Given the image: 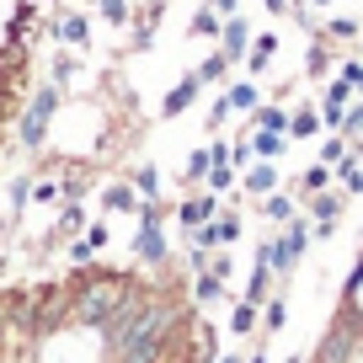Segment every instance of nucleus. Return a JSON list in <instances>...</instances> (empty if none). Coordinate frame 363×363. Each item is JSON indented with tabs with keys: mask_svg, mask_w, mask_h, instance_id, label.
Listing matches in <instances>:
<instances>
[{
	"mask_svg": "<svg viewBox=\"0 0 363 363\" xmlns=\"http://www.w3.org/2000/svg\"><path fill=\"white\" fill-rule=\"evenodd\" d=\"M155 27H160V6H145V16L134 22V48H150V43H155Z\"/></svg>",
	"mask_w": 363,
	"mask_h": 363,
	"instance_id": "33",
	"label": "nucleus"
},
{
	"mask_svg": "<svg viewBox=\"0 0 363 363\" xmlns=\"http://www.w3.org/2000/svg\"><path fill=\"white\" fill-rule=\"evenodd\" d=\"M310 6H326V0H310Z\"/></svg>",
	"mask_w": 363,
	"mask_h": 363,
	"instance_id": "56",
	"label": "nucleus"
},
{
	"mask_svg": "<svg viewBox=\"0 0 363 363\" xmlns=\"http://www.w3.org/2000/svg\"><path fill=\"white\" fill-rule=\"evenodd\" d=\"M75 235H86V208L80 203H59V219H54V230H48V240H75Z\"/></svg>",
	"mask_w": 363,
	"mask_h": 363,
	"instance_id": "13",
	"label": "nucleus"
},
{
	"mask_svg": "<svg viewBox=\"0 0 363 363\" xmlns=\"http://www.w3.org/2000/svg\"><path fill=\"white\" fill-rule=\"evenodd\" d=\"M91 257H96V246H91L86 235H75V240H69V262H75V267H91Z\"/></svg>",
	"mask_w": 363,
	"mask_h": 363,
	"instance_id": "42",
	"label": "nucleus"
},
{
	"mask_svg": "<svg viewBox=\"0 0 363 363\" xmlns=\"http://www.w3.org/2000/svg\"><path fill=\"white\" fill-rule=\"evenodd\" d=\"M246 363H267V342H262L257 352H246Z\"/></svg>",
	"mask_w": 363,
	"mask_h": 363,
	"instance_id": "52",
	"label": "nucleus"
},
{
	"mask_svg": "<svg viewBox=\"0 0 363 363\" xmlns=\"http://www.w3.org/2000/svg\"><path fill=\"white\" fill-rule=\"evenodd\" d=\"M214 214H219V198H214V193H187V198L177 203V225L187 230V235H193L198 225H208Z\"/></svg>",
	"mask_w": 363,
	"mask_h": 363,
	"instance_id": "6",
	"label": "nucleus"
},
{
	"mask_svg": "<svg viewBox=\"0 0 363 363\" xmlns=\"http://www.w3.org/2000/svg\"><path fill=\"white\" fill-rule=\"evenodd\" d=\"M219 363H246V352H219Z\"/></svg>",
	"mask_w": 363,
	"mask_h": 363,
	"instance_id": "53",
	"label": "nucleus"
},
{
	"mask_svg": "<svg viewBox=\"0 0 363 363\" xmlns=\"http://www.w3.org/2000/svg\"><path fill=\"white\" fill-rule=\"evenodd\" d=\"M358 358H363V337H352L342 326H331L315 342V352H310V363H358Z\"/></svg>",
	"mask_w": 363,
	"mask_h": 363,
	"instance_id": "4",
	"label": "nucleus"
},
{
	"mask_svg": "<svg viewBox=\"0 0 363 363\" xmlns=\"http://www.w3.org/2000/svg\"><path fill=\"white\" fill-rule=\"evenodd\" d=\"M305 208H310V225H337V219H342V208H347V193H342V187L310 193V198H305Z\"/></svg>",
	"mask_w": 363,
	"mask_h": 363,
	"instance_id": "8",
	"label": "nucleus"
},
{
	"mask_svg": "<svg viewBox=\"0 0 363 363\" xmlns=\"http://www.w3.org/2000/svg\"><path fill=\"white\" fill-rule=\"evenodd\" d=\"M38 33V6L33 0H22L11 11V22H6V43H16V48H27V38Z\"/></svg>",
	"mask_w": 363,
	"mask_h": 363,
	"instance_id": "12",
	"label": "nucleus"
},
{
	"mask_svg": "<svg viewBox=\"0 0 363 363\" xmlns=\"http://www.w3.org/2000/svg\"><path fill=\"white\" fill-rule=\"evenodd\" d=\"M257 203H262V219H267L272 230H284L289 219H294V198L289 193H267V198H257Z\"/></svg>",
	"mask_w": 363,
	"mask_h": 363,
	"instance_id": "17",
	"label": "nucleus"
},
{
	"mask_svg": "<svg viewBox=\"0 0 363 363\" xmlns=\"http://www.w3.org/2000/svg\"><path fill=\"white\" fill-rule=\"evenodd\" d=\"M208 272H219L225 284H230V278H235V257H230V246H219L214 257H208Z\"/></svg>",
	"mask_w": 363,
	"mask_h": 363,
	"instance_id": "41",
	"label": "nucleus"
},
{
	"mask_svg": "<svg viewBox=\"0 0 363 363\" xmlns=\"http://www.w3.org/2000/svg\"><path fill=\"white\" fill-rule=\"evenodd\" d=\"M240 230H246V225H240V214H235V208H219V214L208 219V225H198V230H193V246H203V251L235 246V240H240Z\"/></svg>",
	"mask_w": 363,
	"mask_h": 363,
	"instance_id": "3",
	"label": "nucleus"
},
{
	"mask_svg": "<svg viewBox=\"0 0 363 363\" xmlns=\"http://www.w3.org/2000/svg\"><path fill=\"white\" fill-rule=\"evenodd\" d=\"M59 102H65V86H38V96L22 107V118H16V139H22V150H43L48 145V128H54V113Z\"/></svg>",
	"mask_w": 363,
	"mask_h": 363,
	"instance_id": "2",
	"label": "nucleus"
},
{
	"mask_svg": "<svg viewBox=\"0 0 363 363\" xmlns=\"http://www.w3.org/2000/svg\"><path fill=\"white\" fill-rule=\"evenodd\" d=\"M262 6H267V16H284L289 11V0H262Z\"/></svg>",
	"mask_w": 363,
	"mask_h": 363,
	"instance_id": "51",
	"label": "nucleus"
},
{
	"mask_svg": "<svg viewBox=\"0 0 363 363\" xmlns=\"http://www.w3.org/2000/svg\"><path fill=\"white\" fill-rule=\"evenodd\" d=\"M203 6H214L219 16H235V0H203Z\"/></svg>",
	"mask_w": 363,
	"mask_h": 363,
	"instance_id": "50",
	"label": "nucleus"
},
{
	"mask_svg": "<svg viewBox=\"0 0 363 363\" xmlns=\"http://www.w3.org/2000/svg\"><path fill=\"white\" fill-rule=\"evenodd\" d=\"M358 289H363V251H358V262L347 267V278H342V299H352Z\"/></svg>",
	"mask_w": 363,
	"mask_h": 363,
	"instance_id": "43",
	"label": "nucleus"
},
{
	"mask_svg": "<svg viewBox=\"0 0 363 363\" xmlns=\"http://www.w3.org/2000/svg\"><path fill=\"white\" fill-rule=\"evenodd\" d=\"M96 11H102V22L128 27V0H96Z\"/></svg>",
	"mask_w": 363,
	"mask_h": 363,
	"instance_id": "37",
	"label": "nucleus"
},
{
	"mask_svg": "<svg viewBox=\"0 0 363 363\" xmlns=\"http://www.w3.org/2000/svg\"><path fill=\"white\" fill-rule=\"evenodd\" d=\"M358 102H363V80H358Z\"/></svg>",
	"mask_w": 363,
	"mask_h": 363,
	"instance_id": "55",
	"label": "nucleus"
},
{
	"mask_svg": "<svg viewBox=\"0 0 363 363\" xmlns=\"http://www.w3.org/2000/svg\"><path fill=\"white\" fill-rule=\"evenodd\" d=\"M225 69H230V59H225V48H214V54L203 59V65L193 69L198 75V86H219V80H225Z\"/></svg>",
	"mask_w": 363,
	"mask_h": 363,
	"instance_id": "29",
	"label": "nucleus"
},
{
	"mask_svg": "<svg viewBox=\"0 0 363 363\" xmlns=\"http://www.w3.org/2000/svg\"><path fill=\"white\" fill-rule=\"evenodd\" d=\"M305 69H310V80L326 75V69H331V43H320V38H315V43H310V54H305Z\"/></svg>",
	"mask_w": 363,
	"mask_h": 363,
	"instance_id": "35",
	"label": "nucleus"
},
{
	"mask_svg": "<svg viewBox=\"0 0 363 363\" xmlns=\"http://www.w3.org/2000/svg\"><path fill=\"white\" fill-rule=\"evenodd\" d=\"M257 326H262V305H246V299H240V305L230 310V331H235V337H257Z\"/></svg>",
	"mask_w": 363,
	"mask_h": 363,
	"instance_id": "24",
	"label": "nucleus"
},
{
	"mask_svg": "<svg viewBox=\"0 0 363 363\" xmlns=\"http://www.w3.org/2000/svg\"><path fill=\"white\" fill-rule=\"evenodd\" d=\"M272 54H278V38L257 33V38H251V54H246V69H251V75H262V69L272 65Z\"/></svg>",
	"mask_w": 363,
	"mask_h": 363,
	"instance_id": "20",
	"label": "nucleus"
},
{
	"mask_svg": "<svg viewBox=\"0 0 363 363\" xmlns=\"http://www.w3.org/2000/svg\"><path fill=\"white\" fill-rule=\"evenodd\" d=\"M320 128H326V123H320L315 107H299V113H289V139H315Z\"/></svg>",
	"mask_w": 363,
	"mask_h": 363,
	"instance_id": "25",
	"label": "nucleus"
},
{
	"mask_svg": "<svg viewBox=\"0 0 363 363\" xmlns=\"http://www.w3.org/2000/svg\"><path fill=\"white\" fill-rule=\"evenodd\" d=\"M352 155H363V134H358V139H352Z\"/></svg>",
	"mask_w": 363,
	"mask_h": 363,
	"instance_id": "54",
	"label": "nucleus"
},
{
	"mask_svg": "<svg viewBox=\"0 0 363 363\" xmlns=\"http://www.w3.org/2000/svg\"><path fill=\"white\" fill-rule=\"evenodd\" d=\"M134 262H139V267H166V262H171L166 225H139L134 230Z\"/></svg>",
	"mask_w": 363,
	"mask_h": 363,
	"instance_id": "5",
	"label": "nucleus"
},
{
	"mask_svg": "<svg viewBox=\"0 0 363 363\" xmlns=\"http://www.w3.org/2000/svg\"><path fill=\"white\" fill-rule=\"evenodd\" d=\"M294 187H299V198H310V193H326V187H331V166H320V160H315V166H305Z\"/></svg>",
	"mask_w": 363,
	"mask_h": 363,
	"instance_id": "28",
	"label": "nucleus"
},
{
	"mask_svg": "<svg viewBox=\"0 0 363 363\" xmlns=\"http://www.w3.org/2000/svg\"><path fill=\"white\" fill-rule=\"evenodd\" d=\"M33 203H48V208H54V203H65L59 182H38V177H33Z\"/></svg>",
	"mask_w": 363,
	"mask_h": 363,
	"instance_id": "40",
	"label": "nucleus"
},
{
	"mask_svg": "<svg viewBox=\"0 0 363 363\" xmlns=\"http://www.w3.org/2000/svg\"><path fill=\"white\" fill-rule=\"evenodd\" d=\"M6 203H11V219H22V208L33 203V177H11V187H6Z\"/></svg>",
	"mask_w": 363,
	"mask_h": 363,
	"instance_id": "32",
	"label": "nucleus"
},
{
	"mask_svg": "<svg viewBox=\"0 0 363 363\" xmlns=\"http://www.w3.org/2000/svg\"><path fill=\"white\" fill-rule=\"evenodd\" d=\"M75 80V59L69 54H54V86H69Z\"/></svg>",
	"mask_w": 363,
	"mask_h": 363,
	"instance_id": "45",
	"label": "nucleus"
},
{
	"mask_svg": "<svg viewBox=\"0 0 363 363\" xmlns=\"http://www.w3.org/2000/svg\"><path fill=\"white\" fill-rule=\"evenodd\" d=\"M278 166H272V160H251L246 171H240V187H246L251 198H267V193H278Z\"/></svg>",
	"mask_w": 363,
	"mask_h": 363,
	"instance_id": "9",
	"label": "nucleus"
},
{
	"mask_svg": "<svg viewBox=\"0 0 363 363\" xmlns=\"http://www.w3.org/2000/svg\"><path fill=\"white\" fill-rule=\"evenodd\" d=\"M337 75L347 80L352 91H358V80H363V65H358V59H342V65H337Z\"/></svg>",
	"mask_w": 363,
	"mask_h": 363,
	"instance_id": "47",
	"label": "nucleus"
},
{
	"mask_svg": "<svg viewBox=\"0 0 363 363\" xmlns=\"http://www.w3.org/2000/svg\"><path fill=\"white\" fill-rule=\"evenodd\" d=\"M331 182H337L347 198H358V193H363V166H358V155H342L337 166H331Z\"/></svg>",
	"mask_w": 363,
	"mask_h": 363,
	"instance_id": "14",
	"label": "nucleus"
},
{
	"mask_svg": "<svg viewBox=\"0 0 363 363\" xmlns=\"http://www.w3.org/2000/svg\"><path fill=\"white\" fill-rule=\"evenodd\" d=\"M139 289H145V284H139V272L80 267L75 278H69V326H75V331H102Z\"/></svg>",
	"mask_w": 363,
	"mask_h": 363,
	"instance_id": "1",
	"label": "nucleus"
},
{
	"mask_svg": "<svg viewBox=\"0 0 363 363\" xmlns=\"http://www.w3.org/2000/svg\"><path fill=\"white\" fill-rule=\"evenodd\" d=\"M251 38H257V33H251V22H246L240 11H235V16H225V33H219V48H225V59H230V65L251 54Z\"/></svg>",
	"mask_w": 363,
	"mask_h": 363,
	"instance_id": "7",
	"label": "nucleus"
},
{
	"mask_svg": "<svg viewBox=\"0 0 363 363\" xmlns=\"http://www.w3.org/2000/svg\"><path fill=\"white\" fill-rule=\"evenodd\" d=\"M208 166H214V150H193V155H187V171H182V182H187V187H193V182H203L208 177Z\"/></svg>",
	"mask_w": 363,
	"mask_h": 363,
	"instance_id": "34",
	"label": "nucleus"
},
{
	"mask_svg": "<svg viewBox=\"0 0 363 363\" xmlns=\"http://www.w3.org/2000/svg\"><path fill=\"white\" fill-rule=\"evenodd\" d=\"M48 38H59V43H69V48H86L91 43V22L80 11H65L59 22H48Z\"/></svg>",
	"mask_w": 363,
	"mask_h": 363,
	"instance_id": "10",
	"label": "nucleus"
},
{
	"mask_svg": "<svg viewBox=\"0 0 363 363\" xmlns=\"http://www.w3.org/2000/svg\"><path fill=\"white\" fill-rule=\"evenodd\" d=\"M358 33H363V27L352 22V16H331V22H326V38H331V43H352Z\"/></svg>",
	"mask_w": 363,
	"mask_h": 363,
	"instance_id": "36",
	"label": "nucleus"
},
{
	"mask_svg": "<svg viewBox=\"0 0 363 363\" xmlns=\"http://www.w3.org/2000/svg\"><path fill=\"white\" fill-rule=\"evenodd\" d=\"M251 150H257V160H278L289 150V134H262L257 128V134H251Z\"/></svg>",
	"mask_w": 363,
	"mask_h": 363,
	"instance_id": "31",
	"label": "nucleus"
},
{
	"mask_svg": "<svg viewBox=\"0 0 363 363\" xmlns=\"http://www.w3.org/2000/svg\"><path fill=\"white\" fill-rule=\"evenodd\" d=\"M284 326H289V299H284V294H272L267 310H262V326H257V331H262V342H267L272 331H284Z\"/></svg>",
	"mask_w": 363,
	"mask_h": 363,
	"instance_id": "21",
	"label": "nucleus"
},
{
	"mask_svg": "<svg viewBox=\"0 0 363 363\" xmlns=\"http://www.w3.org/2000/svg\"><path fill=\"white\" fill-rule=\"evenodd\" d=\"M251 160H257V150H251V139H240V145H230V166H235V171H246Z\"/></svg>",
	"mask_w": 363,
	"mask_h": 363,
	"instance_id": "44",
	"label": "nucleus"
},
{
	"mask_svg": "<svg viewBox=\"0 0 363 363\" xmlns=\"http://www.w3.org/2000/svg\"><path fill=\"white\" fill-rule=\"evenodd\" d=\"M278 235H284V246L294 251V262H299V257H305V246H310V214H305V219L294 214V219H289L284 230H278Z\"/></svg>",
	"mask_w": 363,
	"mask_h": 363,
	"instance_id": "27",
	"label": "nucleus"
},
{
	"mask_svg": "<svg viewBox=\"0 0 363 363\" xmlns=\"http://www.w3.org/2000/svg\"><path fill=\"white\" fill-rule=\"evenodd\" d=\"M219 33H225V16H219L214 6H198V16H193V38H203V43H219Z\"/></svg>",
	"mask_w": 363,
	"mask_h": 363,
	"instance_id": "23",
	"label": "nucleus"
},
{
	"mask_svg": "<svg viewBox=\"0 0 363 363\" xmlns=\"http://www.w3.org/2000/svg\"><path fill=\"white\" fill-rule=\"evenodd\" d=\"M358 38H363V33H358Z\"/></svg>",
	"mask_w": 363,
	"mask_h": 363,
	"instance_id": "57",
	"label": "nucleus"
},
{
	"mask_svg": "<svg viewBox=\"0 0 363 363\" xmlns=\"http://www.w3.org/2000/svg\"><path fill=\"white\" fill-rule=\"evenodd\" d=\"M193 299H198L203 310L225 305V278H219V272H198V278H193Z\"/></svg>",
	"mask_w": 363,
	"mask_h": 363,
	"instance_id": "16",
	"label": "nucleus"
},
{
	"mask_svg": "<svg viewBox=\"0 0 363 363\" xmlns=\"http://www.w3.org/2000/svg\"><path fill=\"white\" fill-rule=\"evenodd\" d=\"M128 182H134V193H139V198H160V166H155V160H139Z\"/></svg>",
	"mask_w": 363,
	"mask_h": 363,
	"instance_id": "26",
	"label": "nucleus"
},
{
	"mask_svg": "<svg viewBox=\"0 0 363 363\" xmlns=\"http://www.w3.org/2000/svg\"><path fill=\"white\" fill-rule=\"evenodd\" d=\"M235 182H240V171L230 166V160H214V166H208V177H203V187H208L214 198H225L230 187H235Z\"/></svg>",
	"mask_w": 363,
	"mask_h": 363,
	"instance_id": "22",
	"label": "nucleus"
},
{
	"mask_svg": "<svg viewBox=\"0 0 363 363\" xmlns=\"http://www.w3.org/2000/svg\"><path fill=\"white\" fill-rule=\"evenodd\" d=\"M337 134L347 139V145L363 134V102H352V107H347V118H342V128H337Z\"/></svg>",
	"mask_w": 363,
	"mask_h": 363,
	"instance_id": "39",
	"label": "nucleus"
},
{
	"mask_svg": "<svg viewBox=\"0 0 363 363\" xmlns=\"http://www.w3.org/2000/svg\"><path fill=\"white\" fill-rule=\"evenodd\" d=\"M86 240H91V246H96V251H102V246H107V240H113V235H107V225H86Z\"/></svg>",
	"mask_w": 363,
	"mask_h": 363,
	"instance_id": "49",
	"label": "nucleus"
},
{
	"mask_svg": "<svg viewBox=\"0 0 363 363\" xmlns=\"http://www.w3.org/2000/svg\"><path fill=\"white\" fill-rule=\"evenodd\" d=\"M102 208H107V214H134V208H139L134 182H113V187L102 193Z\"/></svg>",
	"mask_w": 363,
	"mask_h": 363,
	"instance_id": "18",
	"label": "nucleus"
},
{
	"mask_svg": "<svg viewBox=\"0 0 363 363\" xmlns=\"http://www.w3.org/2000/svg\"><path fill=\"white\" fill-rule=\"evenodd\" d=\"M225 102H230V113H257V107H262L257 80H235V86L225 91Z\"/></svg>",
	"mask_w": 363,
	"mask_h": 363,
	"instance_id": "19",
	"label": "nucleus"
},
{
	"mask_svg": "<svg viewBox=\"0 0 363 363\" xmlns=\"http://www.w3.org/2000/svg\"><path fill=\"white\" fill-rule=\"evenodd\" d=\"M289 134V107H272V102H262L257 113H251V134Z\"/></svg>",
	"mask_w": 363,
	"mask_h": 363,
	"instance_id": "15",
	"label": "nucleus"
},
{
	"mask_svg": "<svg viewBox=\"0 0 363 363\" xmlns=\"http://www.w3.org/2000/svg\"><path fill=\"white\" fill-rule=\"evenodd\" d=\"M267 289H272V267H267V262H257V267H251V278H246V305H262V299H267Z\"/></svg>",
	"mask_w": 363,
	"mask_h": 363,
	"instance_id": "30",
	"label": "nucleus"
},
{
	"mask_svg": "<svg viewBox=\"0 0 363 363\" xmlns=\"http://www.w3.org/2000/svg\"><path fill=\"white\" fill-rule=\"evenodd\" d=\"M208 257H214V251L193 246V251H187V272H193V278H198V272H208Z\"/></svg>",
	"mask_w": 363,
	"mask_h": 363,
	"instance_id": "46",
	"label": "nucleus"
},
{
	"mask_svg": "<svg viewBox=\"0 0 363 363\" xmlns=\"http://www.w3.org/2000/svg\"><path fill=\"white\" fill-rule=\"evenodd\" d=\"M225 118H230V102H225V96H219V102L208 107V134H219V123H225Z\"/></svg>",
	"mask_w": 363,
	"mask_h": 363,
	"instance_id": "48",
	"label": "nucleus"
},
{
	"mask_svg": "<svg viewBox=\"0 0 363 363\" xmlns=\"http://www.w3.org/2000/svg\"><path fill=\"white\" fill-rule=\"evenodd\" d=\"M342 155H347V139H342V134H326V139H320V166H337Z\"/></svg>",
	"mask_w": 363,
	"mask_h": 363,
	"instance_id": "38",
	"label": "nucleus"
},
{
	"mask_svg": "<svg viewBox=\"0 0 363 363\" xmlns=\"http://www.w3.org/2000/svg\"><path fill=\"white\" fill-rule=\"evenodd\" d=\"M198 91H203V86H198V75H182L177 86L166 91V102H160V118H182L187 107L198 102Z\"/></svg>",
	"mask_w": 363,
	"mask_h": 363,
	"instance_id": "11",
	"label": "nucleus"
}]
</instances>
